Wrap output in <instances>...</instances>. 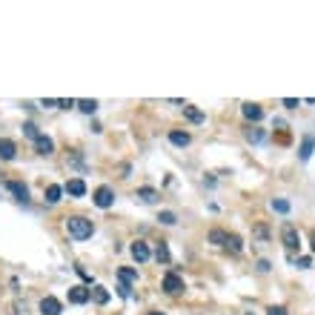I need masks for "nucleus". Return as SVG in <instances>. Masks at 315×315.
<instances>
[{"label": "nucleus", "mask_w": 315, "mask_h": 315, "mask_svg": "<svg viewBox=\"0 0 315 315\" xmlns=\"http://www.w3.org/2000/svg\"><path fill=\"white\" fill-rule=\"evenodd\" d=\"M63 226H66L69 238H75V241H86V238H92V232H95V223L89 221V218H83V215H69Z\"/></svg>", "instance_id": "nucleus-1"}, {"label": "nucleus", "mask_w": 315, "mask_h": 315, "mask_svg": "<svg viewBox=\"0 0 315 315\" xmlns=\"http://www.w3.org/2000/svg\"><path fill=\"white\" fill-rule=\"evenodd\" d=\"M281 241H284V246H287L290 252H295V249L301 246V235H298V229H295L290 221L281 226Z\"/></svg>", "instance_id": "nucleus-2"}, {"label": "nucleus", "mask_w": 315, "mask_h": 315, "mask_svg": "<svg viewBox=\"0 0 315 315\" xmlns=\"http://www.w3.org/2000/svg\"><path fill=\"white\" fill-rule=\"evenodd\" d=\"M92 201H95L98 210H109V207L115 204V192H112L109 187H98L95 189V195H92Z\"/></svg>", "instance_id": "nucleus-3"}, {"label": "nucleus", "mask_w": 315, "mask_h": 315, "mask_svg": "<svg viewBox=\"0 0 315 315\" xmlns=\"http://www.w3.org/2000/svg\"><path fill=\"white\" fill-rule=\"evenodd\" d=\"M6 189H9V192H12V195L20 201V204H26V201H29V187H26L23 181H6Z\"/></svg>", "instance_id": "nucleus-4"}, {"label": "nucleus", "mask_w": 315, "mask_h": 315, "mask_svg": "<svg viewBox=\"0 0 315 315\" xmlns=\"http://www.w3.org/2000/svg\"><path fill=\"white\" fill-rule=\"evenodd\" d=\"M181 290H184V281H181V275H175V272H166V275H164V292H169V295H178Z\"/></svg>", "instance_id": "nucleus-5"}, {"label": "nucleus", "mask_w": 315, "mask_h": 315, "mask_svg": "<svg viewBox=\"0 0 315 315\" xmlns=\"http://www.w3.org/2000/svg\"><path fill=\"white\" fill-rule=\"evenodd\" d=\"M313 152H315V138H313V135H304V138H301V146H298V158L307 164V161L313 158Z\"/></svg>", "instance_id": "nucleus-6"}, {"label": "nucleus", "mask_w": 315, "mask_h": 315, "mask_svg": "<svg viewBox=\"0 0 315 315\" xmlns=\"http://www.w3.org/2000/svg\"><path fill=\"white\" fill-rule=\"evenodd\" d=\"M86 301H92L89 287H69V304H86Z\"/></svg>", "instance_id": "nucleus-7"}, {"label": "nucleus", "mask_w": 315, "mask_h": 315, "mask_svg": "<svg viewBox=\"0 0 315 315\" xmlns=\"http://www.w3.org/2000/svg\"><path fill=\"white\" fill-rule=\"evenodd\" d=\"M241 112H244V117H246V120L258 123V120L264 117V106H261V104H244V106H241Z\"/></svg>", "instance_id": "nucleus-8"}, {"label": "nucleus", "mask_w": 315, "mask_h": 315, "mask_svg": "<svg viewBox=\"0 0 315 315\" xmlns=\"http://www.w3.org/2000/svg\"><path fill=\"white\" fill-rule=\"evenodd\" d=\"M129 252H132V258H135L138 264H143V261H149V255H152V252H149V244H143V241H135Z\"/></svg>", "instance_id": "nucleus-9"}, {"label": "nucleus", "mask_w": 315, "mask_h": 315, "mask_svg": "<svg viewBox=\"0 0 315 315\" xmlns=\"http://www.w3.org/2000/svg\"><path fill=\"white\" fill-rule=\"evenodd\" d=\"M14 155H17V146H14V140L0 138V161H14Z\"/></svg>", "instance_id": "nucleus-10"}, {"label": "nucleus", "mask_w": 315, "mask_h": 315, "mask_svg": "<svg viewBox=\"0 0 315 315\" xmlns=\"http://www.w3.org/2000/svg\"><path fill=\"white\" fill-rule=\"evenodd\" d=\"M35 152L37 155H52V152H55V140L49 138V135H40V138L35 140Z\"/></svg>", "instance_id": "nucleus-11"}, {"label": "nucleus", "mask_w": 315, "mask_h": 315, "mask_svg": "<svg viewBox=\"0 0 315 315\" xmlns=\"http://www.w3.org/2000/svg\"><path fill=\"white\" fill-rule=\"evenodd\" d=\"M40 313L43 315H60V301L52 298V295H46V298L40 301Z\"/></svg>", "instance_id": "nucleus-12"}, {"label": "nucleus", "mask_w": 315, "mask_h": 315, "mask_svg": "<svg viewBox=\"0 0 315 315\" xmlns=\"http://www.w3.org/2000/svg\"><path fill=\"white\" fill-rule=\"evenodd\" d=\"M66 192L69 195H75V198H81V195H86V184H83V178H72L69 184H66Z\"/></svg>", "instance_id": "nucleus-13"}, {"label": "nucleus", "mask_w": 315, "mask_h": 315, "mask_svg": "<svg viewBox=\"0 0 315 315\" xmlns=\"http://www.w3.org/2000/svg\"><path fill=\"white\" fill-rule=\"evenodd\" d=\"M169 140H172L175 146H189L192 135H189V132H181V129H172V132H169Z\"/></svg>", "instance_id": "nucleus-14"}, {"label": "nucleus", "mask_w": 315, "mask_h": 315, "mask_svg": "<svg viewBox=\"0 0 315 315\" xmlns=\"http://www.w3.org/2000/svg\"><path fill=\"white\" fill-rule=\"evenodd\" d=\"M135 198H140L143 204H155V201H158V189H152V187H140L138 192H135Z\"/></svg>", "instance_id": "nucleus-15"}, {"label": "nucleus", "mask_w": 315, "mask_h": 315, "mask_svg": "<svg viewBox=\"0 0 315 315\" xmlns=\"http://www.w3.org/2000/svg\"><path fill=\"white\" fill-rule=\"evenodd\" d=\"M60 195H63V187H58V184H49L46 192H43V198H46V204H58Z\"/></svg>", "instance_id": "nucleus-16"}, {"label": "nucleus", "mask_w": 315, "mask_h": 315, "mask_svg": "<svg viewBox=\"0 0 315 315\" xmlns=\"http://www.w3.org/2000/svg\"><path fill=\"white\" fill-rule=\"evenodd\" d=\"M89 292H92V301H95V304H101V307H104V304L109 301V290H106V287H101V284H95V287H92Z\"/></svg>", "instance_id": "nucleus-17"}, {"label": "nucleus", "mask_w": 315, "mask_h": 315, "mask_svg": "<svg viewBox=\"0 0 315 315\" xmlns=\"http://www.w3.org/2000/svg\"><path fill=\"white\" fill-rule=\"evenodd\" d=\"M244 138L249 140V143H261L267 135H264V129H258V126H246L244 129Z\"/></svg>", "instance_id": "nucleus-18"}, {"label": "nucleus", "mask_w": 315, "mask_h": 315, "mask_svg": "<svg viewBox=\"0 0 315 315\" xmlns=\"http://www.w3.org/2000/svg\"><path fill=\"white\" fill-rule=\"evenodd\" d=\"M226 249H232L235 255H238V252H241V249H244V241H241V235H235V232H229L226 235Z\"/></svg>", "instance_id": "nucleus-19"}, {"label": "nucleus", "mask_w": 315, "mask_h": 315, "mask_svg": "<svg viewBox=\"0 0 315 315\" xmlns=\"http://www.w3.org/2000/svg\"><path fill=\"white\" fill-rule=\"evenodd\" d=\"M184 115H187V120H192V123H204V112H201L198 106H187L184 104Z\"/></svg>", "instance_id": "nucleus-20"}, {"label": "nucleus", "mask_w": 315, "mask_h": 315, "mask_svg": "<svg viewBox=\"0 0 315 315\" xmlns=\"http://www.w3.org/2000/svg\"><path fill=\"white\" fill-rule=\"evenodd\" d=\"M155 258H158V264H169V246H166V241H161L155 246Z\"/></svg>", "instance_id": "nucleus-21"}, {"label": "nucleus", "mask_w": 315, "mask_h": 315, "mask_svg": "<svg viewBox=\"0 0 315 315\" xmlns=\"http://www.w3.org/2000/svg\"><path fill=\"white\" fill-rule=\"evenodd\" d=\"M117 275L123 284H132V281H138V269H129V267H120L117 269Z\"/></svg>", "instance_id": "nucleus-22"}, {"label": "nucleus", "mask_w": 315, "mask_h": 315, "mask_svg": "<svg viewBox=\"0 0 315 315\" xmlns=\"http://www.w3.org/2000/svg\"><path fill=\"white\" fill-rule=\"evenodd\" d=\"M78 109H81L83 115H95V112H98V101H89V98H86V101H78Z\"/></svg>", "instance_id": "nucleus-23"}, {"label": "nucleus", "mask_w": 315, "mask_h": 315, "mask_svg": "<svg viewBox=\"0 0 315 315\" xmlns=\"http://www.w3.org/2000/svg\"><path fill=\"white\" fill-rule=\"evenodd\" d=\"M269 207H272L275 212H281V215H287V212H290V201H287V198H272Z\"/></svg>", "instance_id": "nucleus-24"}, {"label": "nucleus", "mask_w": 315, "mask_h": 315, "mask_svg": "<svg viewBox=\"0 0 315 315\" xmlns=\"http://www.w3.org/2000/svg\"><path fill=\"white\" fill-rule=\"evenodd\" d=\"M158 221L164 223V226H175V223H178V215H175V212H169V210H164L161 215H158Z\"/></svg>", "instance_id": "nucleus-25"}, {"label": "nucleus", "mask_w": 315, "mask_h": 315, "mask_svg": "<svg viewBox=\"0 0 315 315\" xmlns=\"http://www.w3.org/2000/svg\"><path fill=\"white\" fill-rule=\"evenodd\" d=\"M23 135H26V138H32V140H37V138H40V129H37L32 120H26V123H23Z\"/></svg>", "instance_id": "nucleus-26"}, {"label": "nucleus", "mask_w": 315, "mask_h": 315, "mask_svg": "<svg viewBox=\"0 0 315 315\" xmlns=\"http://www.w3.org/2000/svg\"><path fill=\"white\" fill-rule=\"evenodd\" d=\"M226 235H229V232H223V229H212L210 241H212V244H226Z\"/></svg>", "instance_id": "nucleus-27"}, {"label": "nucleus", "mask_w": 315, "mask_h": 315, "mask_svg": "<svg viewBox=\"0 0 315 315\" xmlns=\"http://www.w3.org/2000/svg\"><path fill=\"white\" fill-rule=\"evenodd\" d=\"M117 295H120V298H132V287L120 281V284H117Z\"/></svg>", "instance_id": "nucleus-28"}, {"label": "nucleus", "mask_w": 315, "mask_h": 315, "mask_svg": "<svg viewBox=\"0 0 315 315\" xmlns=\"http://www.w3.org/2000/svg\"><path fill=\"white\" fill-rule=\"evenodd\" d=\"M69 164L75 166V169H81V172H86V164H83V158H81V155H78V152L72 155V161H69Z\"/></svg>", "instance_id": "nucleus-29"}, {"label": "nucleus", "mask_w": 315, "mask_h": 315, "mask_svg": "<svg viewBox=\"0 0 315 315\" xmlns=\"http://www.w3.org/2000/svg\"><path fill=\"white\" fill-rule=\"evenodd\" d=\"M255 238H261V241H267V238H269V229L264 226V223H258V226H255Z\"/></svg>", "instance_id": "nucleus-30"}, {"label": "nucleus", "mask_w": 315, "mask_h": 315, "mask_svg": "<svg viewBox=\"0 0 315 315\" xmlns=\"http://www.w3.org/2000/svg\"><path fill=\"white\" fill-rule=\"evenodd\" d=\"M295 264H298L301 269H310V267H313V258H310V255H301L298 261H295Z\"/></svg>", "instance_id": "nucleus-31"}, {"label": "nucleus", "mask_w": 315, "mask_h": 315, "mask_svg": "<svg viewBox=\"0 0 315 315\" xmlns=\"http://www.w3.org/2000/svg\"><path fill=\"white\" fill-rule=\"evenodd\" d=\"M72 106H78L72 98H63V101H58V109H72Z\"/></svg>", "instance_id": "nucleus-32"}, {"label": "nucleus", "mask_w": 315, "mask_h": 315, "mask_svg": "<svg viewBox=\"0 0 315 315\" xmlns=\"http://www.w3.org/2000/svg\"><path fill=\"white\" fill-rule=\"evenodd\" d=\"M284 106H287V109H298L301 101H295V98H284Z\"/></svg>", "instance_id": "nucleus-33"}, {"label": "nucleus", "mask_w": 315, "mask_h": 315, "mask_svg": "<svg viewBox=\"0 0 315 315\" xmlns=\"http://www.w3.org/2000/svg\"><path fill=\"white\" fill-rule=\"evenodd\" d=\"M75 269H78V275H81V278L86 281V284H92V275H89V272H86L83 267H75Z\"/></svg>", "instance_id": "nucleus-34"}, {"label": "nucleus", "mask_w": 315, "mask_h": 315, "mask_svg": "<svg viewBox=\"0 0 315 315\" xmlns=\"http://www.w3.org/2000/svg\"><path fill=\"white\" fill-rule=\"evenodd\" d=\"M267 315H287V310H284V307H269Z\"/></svg>", "instance_id": "nucleus-35"}, {"label": "nucleus", "mask_w": 315, "mask_h": 315, "mask_svg": "<svg viewBox=\"0 0 315 315\" xmlns=\"http://www.w3.org/2000/svg\"><path fill=\"white\" fill-rule=\"evenodd\" d=\"M258 269H261V272H269V261H258Z\"/></svg>", "instance_id": "nucleus-36"}, {"label": "nucleus", "mask_w": 315, "mask_h": 315, "mask_svg": "<svg viewBox=\"0 0 315 315\" xmlns=\"http://www.w3.org/2000/svg\"><path fill=\"white\" fill-rule=\"evenodd\" d=\"M310 241H313V252H315V229L310 232Z\"/></svg>", "instance_id": "nucleus-37"}, {"label": "nucleus", "mask_w": 315, "mask_h": 315, "mask_svg": "<svg viewBox=\"0 0 315 315\" xmlns=\"http://www.w3.org/2000/svg\"><path fill=\"white\" fill-rule=\"evenodd\" d=\"M149 315H164V313H149Z\"/></svg>", "instance_id": "nucleus-38"}, {"label": "nucleus", "mask_w": 315, "mask_h": 315, "mask_svg": "<svg viewBox=\"0 0 315 315\" xmlns=\"http://www.w3.org/2000/svg\"><path fill=\"white\" fill-rule=\"evenodd\" d=\"M246 315H252V313H246Z\"/></svg>", "instance_id": "nucleus-39"}]
</instances>
